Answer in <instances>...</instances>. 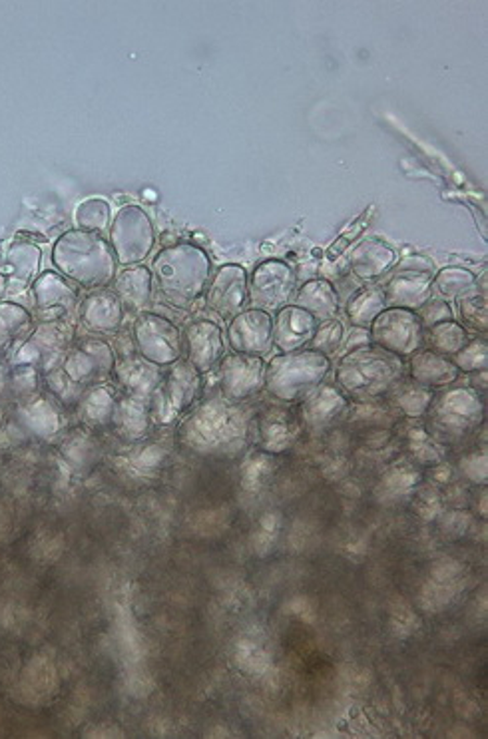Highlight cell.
I'll return each mask as SVG.
<instances>
[{
    "mask_svg": "<svg viewBox=\"0 0 488 739\" xmlns=\"http://www.w3.org/2000/svg\"><path fill=\"white\" fill-rule=\"evenodd\" d=\"M407 377L415 381L416 385L431 388V391H442L452 387L461 381V371L454 367L451 359L442 357L439 353L431 352L427 347L419 349L409 357L407 365Z\"/></svg>",
    "mask_w": 488,
    "mask_h": 739,
    "instance_id": "25",
    "label": "cell"
},
{
    "mask_svg": "<svg viewBox=\"0 0 488 739\" xmlns=\"http://www.w3.org/2000/svg\"><path fill=\"white\" fill-rule=\"evenodd\" d=\"M293 302L297 307L306 309L307 314L316 317L318 321L333 319L339 314V293L330 279L316 278L306 281L299 290L295 291Z\"/></svg>",
    "mask_w": 488,
    "mask_h": 739,
    "instance_id": "31",
    "label": "cell"
},
{
    "mask_svg": "<svg viewBox=\"0 0 488 739\" xmlns=\"http://www.w3.org/2000/svg\"><path fill=\"white\" fill-rule=\"evenodd\" d=\"M116 388L108 381L85 388L82 397L76 405V412L80 423L88 429H104L111 426L112 415L116 407Z\"/></svg>",
    "mask_w": 488,
    "mask_h": 739,
    "instance_id": "30",
    "label": "cell"
},
{
    "mask_svg": "<svg viewBox=\"0 0 488 739\" xmlns=\"http://www.w3.org/2000/svg\"><path fill=\"white\" fill-rule=\"evenodd\" d=\"M35 331L33 314L23 305L0 304V355L11 353Z\"/></svg>",
    "mask_w": 488,
    "mask_h": 739,
    "instance_id": "34",
    "label": "cell"
},
{
    "mask_svg": "<svg viewBox=\"0 0 488 739\" xmlns=\"http://www.w3.org/2000/svg\"><path fill=\"white\" fill-rule=\"evenodd\" d=\"M383 293L387 307L419 311L433 297V273L393 269Z\"/></svg>",
    "mask_w": 488,
    "mask_h": 739,
    "instance_id": "24",
    "label": "cell"
},
{
    "mask_svg": "<svg viewBox=\"0 0 488 739\" xmlns=\"http://www.w3.org/2000/svg\"><path fill=\"white\" fill-rule=\"evenodd\" d=\"M33 297L40 323L64 319L68 311L78 307V293L73 283L56 271H44L33 281Z\"/></svg>",
    "mask_w": 488,
    "mask_h": 739,
    "instance_id": "19",
    "label": "cell"
},
{
    "mask_svg": "<svg viewBox=\"0 0 488 739\" xmlns=\"http://www.w3.org/2000/svg\"><path fill=\"white\" fill-rule=\"evenodd\" d=\"M371 343L399 359H409L425 347V329L415 311L387 307L369 328Z\"/></svg>",
    "mask_w": 488,
    "mask_h": 739,
    "instance_id": "12",
    "label": "cell"
},
{
    "mask_svg": "<svg viewBox=\"0 0 488 739\" xmlns=\"http://www.w3.org/2000/svg\"><path fill=\"white\" fill-rule=\"evenodd\" d=\"M373 209H375L373 206L365 209L359 218L355 219L354 226H349V230L345 231V233L339 235L335 242L331 243L330 247H328V259H330V262H335L345 250H349V245L367 230V221L373 216Z\"/></svg>",
    "mask_w": 488,
    "mask_h": 739,
    "instance_id": "48",
    "label": "cell"
},
{
    "mask_svg": "<svg viewBox=\"0 0 488 739\" xmlns=\"http://www.w3.org/2000/svg\"><path fill=\"white\" fill-rule=\"evenodd\" d=\"M124 311L120 300L108 288H100L88 293L78 305V317L90 333L112 335L123 328Z\"/></svg>",
    "mask_w": 488,
    "mask_h": 739,
    "instance_id": "23",
    "label": "cell"
},
{
    "mask_svg": "<svg viewBox=\"0 0 488 739\" xmlns=\"http://www.w3.org/2000/svg\"><path fill=\"white\" fill-rule=\"evenodd\" d=\"M476 290V276L464 267H445L433 276V295L445 302H457Z\"/></svg>",
    "mask_w": 488,
    "mask_h": 739,
    "instance_id": "39",
    "label": "cell"
},
{
    "mask_svg": "<svg viewBox=\"0 0 488 739\" xmlns=\"http://www.w3.org/2000/svg\"><path fill=\"white\" fill-rule=\"evenodd\" d=\"M14 391L21 395H35L38 387V369L33 365H16L13 369Z\"/></svg>",
    "mask_w": 488,
    "mask_h": 739,
    "instance_id": "50",
    "label": "cell"
},
{
    "mask_svg": "<svg viewBox=\"0 0 488 739\" xmlns=\"http://www.w3.org/2000/svg\"><path fill=\"white\" fill-rule=\"evenodd\" d=\"M252 417L254 409L247 403L223 395L200 399L180 421L178 441L195 455L233 459L252 445Z\"/></svg>",
    "mask_w": 488,
    "mask_h": 739,
    "instance_id": "1",
    "label": "cell"
},
{
    "mask_svg": "<svg viewBox=\"0 0 488 739\" xmlns=\"http://www.w3.org/2000/svg\"><path fill=\"white\" fill-rule=\"evenodd\" d=\"M407 377L403 359L383 352L377 345L345 353L335 367V383L355 403L387 399L390 391Z\"/></svg>",
    "mask_w": 488,
    "mask_h": 739,
    "instance_id": "2",
    "label": "cell"
},
{
    "mask_svg": "<svg viewBox=\"0 0 488 739\" xmlns=\"http://www.w3.org/2000/svg\"><path fill=\"white\" fill-rule=\"evenodd\" d=\"M116 365V353L108 341L97 335L76 341L62 359V371L78 383L80 387H90L102 381H108Z\"/></svg>",
    "mask_w": 488,
    "mask_h": 739,
    "instance_id": "14",
    "label": "cell"
},
{
    "mask_svg": "<svg viewBox=\"0 0 488 739\" xmlns=\"http://www.w3.org/2000/svg\"><path fill=\"white\" fill-rule=\"evenodd\" d=\"M367 345H371L369 329L351 328L349 333L345 335V340H343V355L345 353L357 352V349H363Z\"/></svg>",
    "mask_w": 488,
    "mask_h": 739,
    "instance_id": "52",
    "label": "cell"
},
{
    "mask_svg": "<svg viewBox=\"0 0 488 739\" xmlns=\"http://www.w3.org/2000/svg\"><path fill=\"white\" fill-rule=\"evenodd\" d=\"M333 364L330 357L311 349L280 353L266 364V387L269 397L287 405H297L313 388L325 383Z\"/></svg>",
    "mask_w": 488,
    "mask_h": 739,
    "instance_id": "5",
    "label": "cell"
},
{
    "mask_svg": "<svg viewBox=\"0 0 488 739\" xmlns=\"http://www.w3.org/2000/svg\"><path fill=\"white\" fill-rule=\"evenodd\" d=\"M52 264L62 278L86 290L111 285L118 273V262L111 242L92 231L70 230L62 233L52 247Z\"/></svg>",
    "mask_w": 488,
    "mask_h": 739,
    "instance_id": "4",
    "label": "cell"
},
{
    "mask_svg": "<svg viewBox=\"0 0 488 739\" xmlns=\"http://www.w3.org/2000/svg\"><path fill=\"white\" fill-rule=\"evenodd\" d=\"M112 375L116 385L123 388L124 395L150 403L152 395L159 387L164 369H159L158 365L150 364L140 353H128L123 357H116Z\"/></svg>",
    "mask_w": 488,
    "mask_h": 739,
    "instance_id": "20",
    "label": "cell"
},
{
    "mask_svg": "<svg viewBox=\"0 0 488 739\" xmlns=\"http://www.w3.org/2000/svg\"><path fill=\"white\" fill-rule=\"evenodd\" d=\"M226 340L232 353L266 357L273 349V316L259 309H244L228 323Z\"/></svg>",
    "mask_w": 488,
    "mask_h": 739,
    "instance_id": "17",
    "label": "cell"
},
{
    "mask_svg": "<svg viewBox=\"0 0 488 739\" xmlns=\"http://www.w3.org/2000/svg\"><path fill=\"white\" fill-rule=\"evenodd\" d=\"M73 340V328L64 319L40 323L28 335V340L14 349V364L33 365L37 369L40 367L47 373L54 367H61Z\"/></svg>",
    "mask_w": 488,
    "mask_h": 739,
    "instance_id": "13",
    "label": "cell"
},
{
    "mask_svg": "<svg viewBox=\"0 0 488 739\" xmlns=\"http://www.w3.org/2000/svg\"><path fill=\"white\" fill-rule=\"evenodd\" d=\"M220 395L235 403H249L266 387V361L264 357L230 353L223 355L220 365Z\"/></svg>",
    "mask_w": 488,
    "mask_h": 739,
    "instance_id": "16",
    "label": "cell"
},
{
    "mask_svg": "<svg viewBox=\"0 0 488 739\" xmlns=\"http://www.w3.org/2000/svg\"><path fill=\"white\" fill-rule=\"evenodd\" d=\"M182 335L185 361L194 365L202 375L211 373L226 355V341L220 323L197 319L185 328Z\"/></svg>",
    "mask_w": 488,
    "mask_h": 739,
    "instance_id": "18",
    "label": "cell"
},
{
    "mask_svg": "<svg viewBox=\"0 0 488 739\" xmlns=\"http://www.w3.org/2000/svg\"><path fill=\"white\" fill-rule=\"evenodd\" d=\"M459 471L463 474L464 481H468L473 485H487V453L485 450L466 453L459 462Z\"/></svg>",
    "mask_w": 488,
    "mask_h": 739,
    "instance_id": "47",
    "label": "cell"
},
{
    "mask_svg": "<svg viewBox=\"0 0 488 739\" xmlns=\"http://www.w3.org/2000/svg\"><path fill=\"white\" fill-rule=\"evenodd\" d=\"M415 314L421 319L423 329L433 328L437 323L454 319V309H452L451 302H445V300H439V297H431L427 304L423 305Z\"/></svg>",
    "mask_w": 488,
    "mask_h": 739,
    "instance_id": "49",
    "label": "cell"
},
{
    "mask_svg": "<svg viewBox=\"0 0 488 739\" xmlns=\"http://www.w3.org/2000/svg\"><path fill=\"white\" fill-rule=\"evenodd\" d=\"M204 393V375L185 359L164 369L159 387L150 399L152 424L170 426L192 411Z\"/></svg>",
    "mask_w": 488,
    "mask_h": 739,
    "instance_id": "7",
    "label": "cell"
},
{
    "mask_svg": "<svg viewBox=\"0 0 488 739\" xmlns=\"http://www.w3.org/2000/svg\"><path fill=\"white\" fill-rule=\"evenodd\" d=\"M111 426L114 433L126 443H138L150 433L152 417H150V403L136 399L130 395H123L116 399Z\"/></svg>",
    "mask_w": 488,
    "mask_h": 739,
    "instance_id": "29",
    "label": "cell"
},
{
    "mask_svg": "<svg viewBox=\"0 0 488 739\" xmlns=\"http://www.w3.org/2000/svg\"><path fill=\"white\" fill-rule=\"evenodd\" d=\"M457 307H459V323L463 326L468 333H480L485 335L488 329V302L485 295H480L478 290L466 293L463 297L457 300Z\"/></svg>",
    "mask_w": 488,
    "mask_h": 739,
    "instance_id": "42",
    "label": "cell"
},
{
    "mask_svg": "<svg viewBox=\"0 0 488 739\" xmlns=\"http://www.w3.org/2000/svg\"><path fill=\"white\" fill-rule=\"evenodd\" d=\"M385 309L387 304L383 288L375 283H365L347 300L345 317L351 323V328L369 329Z\"/></svg>",
    "mask_w": 488,
    "mask_h": 739,
    "instance_id": "33",
    "label": "cell"
},
{
    "mask_svg": "<svg viewBox=\"0 0 488 739\" xmlns=\"http://www.w3.org/2000/svg\"><path fill=\"white\" fill-rule=\"evenodd\" d=\"M111 245L120 266H140L156 247V231L140 206H124L111 224Z\"/></svg>",
    "mask_w": 488,
    "mask_h": 739,
    "instance_id": "9",
    "label": "cell"
},
{
    "mask_svg": "<svg viewBox=\"0 0 488 739\" xmlns=\"http://www.w3.org/2000/svg\"><path fill=\"white\" fill-rule=\"evenodd\" d=\"M454 367L461 371V375H473L488 369V343L485 337H476L464 345L461 352L451 357Z\"/></svg>",
    "mask_w": 488,
    "mask_h": 739,
    "instance_id": "45",
    "label": "cell"
},
{
    "mask_svg": "<svg viewBox=\"0 0 488 739\" xmlns=\"http://www.w3.org/2000/svg\"><path fill=\"white\" fill-rule=\"evenodd\" d=\"M4 383H7V373H4V367L0 365V393H2V388H4Z\"/></svg>",
    "mask_w": 488,
    "mask_h": 739,
    "instance_id": "53",
    "label": "cell"
},
{
    "mask_svg": "<svg viewBox=\"0 0 488 739\" xmlns=\"http://www.w3.org/2000/svg\"><path fill=\"white\" fill-rule=\"evenodd\" d=\"M44 381H47L50 397L59 400L64 407H76L86 388L74 383L73 379L62 371V367H54V369L47 371Z\"/></svg>",
    "mask_w": 488,
    "mask_h": 739,
    "instance_id": "46",
    "label": "cell"
},
{
    "mask_svg": "<svg viewBox=\"0 0 488 739\" xmlns=\"http://www.w3.org/2000/svg\"><path fill=\"white\" fill-rule=\"evenodd\" d=\"M40 250L35 243L21 242L13 243L0 264V276L11 285H26L28 281L38 278L40 269Z\"/></svg>",
    "mask_w": 488,
    "mask_h": 739,
    "instance_id": "32",
    "label": "cell"
},
{
    "mask_svg": "<svg viewBox=\"0 0 488 739\" xmlns=\"http://www.w3.org/2000/svg\"><path fill=\"white\" fill-rule=\"evenodd\" d=\"M112 291L120 300L124 311L142 314L152 304L154 295V276L146 266L124 267L112 281Z\"/></svg>",
    "mask_w": 488,
    "mask_h": 739,
    "instance_id": "26",
    "label": "cell"
},
{
    "mask_svg": "<svg viewBox=\"0 0 488 739\" xmlns=\"http://www.w3.org/2000/svg\"><path fill=\"white\" fill-rule=\"evenodd\" d=\"M397 264V252L387 243L377 240H363L357 243L349 254V267L355 278L363 283H375L387 276Z\"/></svg>",
    "mask_w": 488,
    "mask_h": 739,
    "instance_id": "27",
    "label": "cell"
},
{
    "mask_svg": "<svg viewBox=\"0 0 488 739\" xmlns=\"http://www.w3.org/2000/svg\"><path fill=\"white\" fill-rule=\"evenodd\" d=\"M136 353H140L150 364L166 369L183 359V335L180 328L154 311L138 314L134 321Z\"/></svg>",
    "mask_w": 488,
    "mask_h": 739,
    "instance_id": "10",
    "label": "cell"
},
{
    "mask_svg": "<svg viewBox=\"0 0 488 739\" xmlns=\"http://www.w3.org/2000/svg\"><path fill=\"white\" fill-rule=\"evenodd\" d=\"M278 473V461L273 455L264 450H245L244 461L240 464V486L247 495H259L268 488L271 479Z\"/></svg>",
    "mask_w": 488,
    "mask_h": 739,
    "instance_id": "36",
    "label": "cell"
},
{
    "mask_svg": "<svg viewBox=\"0 0 488 739\" xmlns=\"http://www.w3.org/2000/svg\"><path fill=\"white\" fill-rule=\"evenodd\" d=\"M404 449L409 455V461L421 469H433L447 459V447L431 436L425 424L411 426L404 433Z\"/></svg>",
    "mask_w": 488,
    "mask_h": 739,
    "instance_id": "37",
    "label": "cell"
},
{
    "mask_svg": "<svg viewBox=\"0 0 488 739\" xmlns=\"http://www.w3.org/2000/svg\"><path fill=\"white\" fill-rule=\"evenodd\" d=\"M306 433L295 405L271 399L252 417V445L273 457L292 450Z\"/></svg>",
    "mask_w": 488,
    "mask_h": 739,
    "instance_id": "8",
    "label": "cell"
},
{
    "mask_svg": "<svg viewBox=\"0 0 488 739\" xmlns=\"http://www.w3.org/2000/svg\"><path fill=\"white\" fill-rule=\"evenodd\" d=\"M206 307L223 323H230L247 307L249 276L244 267L226 264L211 273L206 288Z\"/></svg>",
    "mask_w": 488,
    "mask_h": 739,
    "instance_id": "15",
    "label": "cell"
},
{
    "mask_svg": "<svg viewBox=\"0 0 488 739\" xmlns=\"http://www.w3.org/2000/svg\"><path fill=\"white\" fill-rule=\"evenodd\" d=\"M319 321L306 309L287 305L273 316V349L293 353L307 349L318 331Z\"/></svg>",
    "mask_w": 488,
    "mask_h": 739,
    "instance_id": "21",
    "label": "cell"
},
{
    "mask_svg": "<svg viewBox=\"0 0 488 739\" xmlns=\"http://www.w3.org/2000/svg\"><path fill=\"white\" fill-rule=\"evenodd\" d=\"M152 276L162 297L178 309H190L204 297L211 278L209 255L195 243H176L159 250Z\"/></svg>",
    "mask_w": 488,
    "mask_h": 739,
    "instance_id": "3",
    "label": "cell"
},
{
    "mask_svg": "<svg viewBox=\"0 0 488 739\" xmlns=\"http://www.w3.org/2000/svg\"><path fill=\"white\" fill-rule=\"evenodd\" d=\"M297 291V276L287 262L266 259L249 276L247 304L254 309L275 316L280 309L292 305Z\"/></svg>",
    "mask_w": 488,
    "mask_h": 739,
    "instance_id": "11",
    "label": "cell"
},
{
    "mask_svg": "<svg viewBox=\"0 0 488 739\" xmlns=\"http://www.w3.org/2000/svg\"><path fill=\"white\" fill-rule=\"evenodd\" d=\"M423 481V469L411 461L393 464L387 473L381 476L378 490L383 497L397 498L409 495L415 490L416 485Z\"/></svg>",
    "mask_w": 488,
    "mask_h": 739,
    "instance_id": "40",
    "label": "cell"
},
{
    "mask_svg": "<svg viewBox=\"0 0 488 739\" xmlns=\"http://www.w3.org/2000/svg\"><path fill=\"white\" fill-rule=\"evenodd\" d=\"M306 429L318 431L337 421L349 409V399L337 385L321 383L295 405Z\"/></svg>",
    "mask_w": 488,
    "mask_h": 739,
    "instance_id": "22",
    "label": "cell"
},
{
    "mask_svg": "<svg viewBox=\"0 0 488 739\" xmlns=\"http://www.w3.org/2000/svg\"><path fill=\"white\" fill-rule=\"evenodd\" d=\"M390 407L399 415H403L404 419H425L428 409L435 399V391L416 385L415 381H411L409 377H404L403 381L393 388L389 393Z\"/></svg>",
    "mask_w": 488,
    "mask_h": 739,
    "instance_id": "35",
    "label": "cell"
},
{
    "mask_svg": "<svg viewBox=\"0 0 488 739\" xmlns=\"http://www.w3.org/2000/svg\"><path fill=\"white\" fill-rule=\"evenodd\" d=\"M166 449L159 445H142L120 462V469L132 479H147L156 474L166 459Z\"/></svg>",
    "mask_w": 488,
    "mask_h": 739,
    "instance_id": "41",
    "label": "cell"
},
{
    "mask_svg": "<svg viewBox=\"0 0 488 739\" xmlns=\"http://www.w3.org/2000/svg\"><path fill=\"white\" fill-rule=\"evenodd\" d=\"M393 269H397V271H416V273H433L435 276V264L425 255H409V257L401 259L399 264H395Z\"/></svg>",
    "mask_w": 488,
    "mask_h": 739,
    "instance_id": "51",
    "label": "cell"
},
{
    "mask_svg": "<svg viewBox=\"0 0 488 739\" xmlns=\"http://www.w3.org/2000/svg\"><path fill=\"white\" fill-rule=\"evenodd\" d=\"M343 340H345V328L337 317L319 321L318 331L307 349L321 353L325 357H333L335 353L342 352Z\"/></svg>",
    "mask_w": 488,
    "mask_h": 739,
    "instance_id": "44",
    "label": "cell"
},
{
    "mask_svg": "<svg viewBox=\"0 0 488 739\" xmlns=\"http://www.w3.org/2000/svg\"><path fill=\"white\" fill-rule=\"evenodd\" d=\"M26 431L38 438H56L64 431V415L59 400L47 395H28L18 411Z\"/></svg>",
    "mask_w": 488,
    "mask_h": 739,
    "instance_id": "28",
    "label": "cell"
},
{
    "mask_svg": "<svg viewBox=\"0 0 488 739\" xmlns=\"http://www.w3.org/2000/svg\"><path fill=\"white\" fill-rule=\"evenodd\" d=\"M471 341V333L459 321H442L425 329V345L431 352L451 359Z\"/></svg>",
    "mask_w": 488,
    "mask_h": 739,
    "instance_id": "38",
    "label": "cell"
},
{
    "mask_svg": "<svg viewBox=\"0 0 488 739\" xmlns=\"http://www.w3.org/2000/svg\"><path fill=\"white\" fill-rule=\"evenodd\" d=\"M112 207L102 198H88L82 204L76 207V226L78 230L92 231V233H104L111 230Z\"/></svg>",
    "mask_w": 488,
    "mask_h": 739,
    "instance_id": "43",
    "label": "cell"
},
{
    "mask_svg": "<svg viewBox=\"0 0 488 739\" xmlns=\"http://www.w3.org/2000/svg\"><path fill=\"white\" fill-rule=\"evenodd\" d=\"M487 405L485 395L475 388L447 387L435 393L433 405L428 409L425 429L440 445H457L466 436L473 435L485 421Z\"/></svg>",
    "mask_w": 488,
    "mask_h": 739,
    "instance_id": "6",
    "label": "cell"
}]
</instances>
